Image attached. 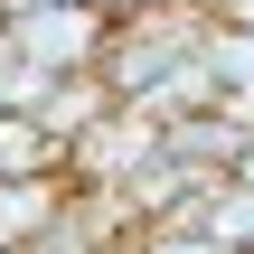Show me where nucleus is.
<instances>
[{"instance_id":"f257e3e1","label":"nucleus","mask_w":254,"mask_h":254,"mask_svg":"<svg viewBox=\"0 0 254 254\" xmlns=\"http://www.w3.org/2000/svg\"><path fill=\"white\" fill-rule=\"evenodd\" d=\"M104 9L94 0H47V9H9L0 19V38H9V57L28 66V75H47V85H66V75H94V57H104Z\"/></svg>"},{"instance_id":"f03ea898","label":"nucleus","mask_w":254,"mask_h":254,"mask_svg":"<svg viewBox=\"0 0 254 254\" xmlns=\"http://www.w3.org/2000/svg\"><path fill=\"white\" fill-rule=\"evenodd\" d=\"M57 207H66V179H0V254L57 226Z\"/></svg>"},{"instance_id":"7ed1b4c3","label":"nucleus","mask_w":254,"mask_h":254,"mask_svg":"<svg viewBox=\"0 0 254 254\" xmlns=\"http://www.w3.org/2000/svg\"><path fill=\"white\" fill-rule=\"evenodd\" d=\"M0 179H66V160L38 141L28 113H0Z\"/></svg>"},{"instance_id":"20e7f679","label":"nucleus","mask_w":254,"mask_h":254,"mask_svg":"<svg viewBox=\"0 0 254 254\" xmlns=\"http://www.w3.org/2000/svg\"><path fill=\"white\" fill-rule=\"evenodd\" d=\"M38 94H47V75H28L9 57V38H0V113H38Z\"/></svg>"},{"instance_id":"39448f33","label":"nucleus","mask_w":254,"mask_h":254,"mask_svg":"<svg viewBox=\"0 0 254 254\" xmlns=\"http://www.w3.org/2000/svg\"><path fill=\"white\" fill-rule=\"evenodd\" d=\"M141 245H151V254H226V245H207L198 226H160V236H141Z\"/></svg>"},{"instance_id":"423d86ee","label":"nucleus","mask_w":254,"mask_h":254,"mask_svg":"<svg viewBox=\"0 0 254 254\" xmlns=\"http://www.w3.org/2000/svg\"><path fill=\"white\" fill-rule=\"evenodd\" d=\"M104 19H151V9H170V0H94Z\"/></svg>"},{"instance_id":"0eeeda50","label":"nucleus","mask_w":254,"mask_h":254,"mask_svg":"<svg viewBox=\"0 0 254 254\" xmlns=\"http://www.w3.org/2000/svg\"><path fill=\"white\" fill-rule=\"evenodd\" d=\"M94 254H151V245H141L132 226H113V236H94Z\"/></svg>"},{"instance_id":"6e6552de","label":"nucleus","mask_w":254,"mask_h":254,"mask_svg":"<svg viewBox=\"0 0 254 254\" xmlns=\"http://www.w3.org/2000/svg\"><path fill=\"white\" fill-rule=\"evenodd\" d=\"M179 9H198V19H226V9H236V0H179Z\"/></svg>"},{"instance_id":"1a4fd4ad","label":"nucleus","mask_w":254,"mask_h":254,"mask_svg":"<svg viewBox=\"0 0 254 254\" xmlns=\"http://www.w3.org/2000/svg\"><path fill=\"white\" fill-rule=\"evenodd\" d=\"M9 9H47V0H0V19H9Z\"/></svg>"}]
</instances>
